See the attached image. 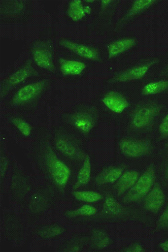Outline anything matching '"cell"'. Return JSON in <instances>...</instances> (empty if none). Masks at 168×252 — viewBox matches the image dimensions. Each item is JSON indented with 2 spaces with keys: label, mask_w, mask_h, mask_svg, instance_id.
<instances>
[{
  "label": "cell",
  "mask_w": 168,
  "mask_h": 252,
  "mask_svg": "<svg viewBox=\"0 0 168 252\" xmlns=\"http://www.w3.org/2000/svg\"><path fill=\"white\" fill-rule=\"evenodd\" d=\"M73 195L78 200L94 203L99 201L102 199L100 193L91 191H75Z\"/></svg>",
  "instance_id": "obj_23"
},
{
  "label": "cell",
  "mask_w": 168,
  "mask_h": 252,
  "mask_svg": "<svg viewBox=\"0 0 168 252\" xmlns=\"http://www.w3.org/2000/svg\"><path fill=\"white\" fill-rule=\"evenodd\" d=\"M94 1H94V0H86V1H84V2L88 3H93Z\"/></svg>",
  "instance_id": "obj_37"
},
{
  "label": "cell",
  "mask_w": 168,
  "mask_h": 252,
  "mask_svg": "<svg viewBox=\"0 0 168 252\" xmlns=\"http://www.w3.org/2000/svg\"><path fill=\"white\" fill-rule=\"evenodd\" d=\"M114 1L113 0H101V10H105L108 8Z\"/></svg>",
  "instance_id": "obj_33"
},
{
  "label": "cell",
  "mask_w": 168,
  "mask_h": 252,
  "mask_svg": "<svg viewBox=\"0 0 168 252\" xmlns=\"http://www.w3.org/2000/svg\"><path fill=\"white\" fill-rule=\"evenodd\" d=\"M140 176V173L135 170L127 171L123 173L114 186L117 195L121 196L128 192L133 187Z\"/></svg>",
  "instance_id": "obj_14"
},
{
  "label": "cell",
  "mask_w": 168,
  "mask_h": 252,
  "mask_svg": "<svg viewBox=\"0 0 168 252\" xmlns=\"http://www.w3.org/2000/svg\"><path fill=\"white\" fill-rule=\"evenodd\" d=\"M24 6L23 1H11L2 6V11L6 14H16L23 11Z\"/></svg>",
  "instance_id": "obj_25"
},
{
  "label": "cell",
  "mask_w": 168,
  "mask_h": 252,
  "mask_svg": "<svg viewBox=\"0 0 168 252\" xmlns=\"http://www.w3.org/2000/svg\"><path fill=\"white\" fill-rule=\"evenodd\" d=\"M32 55L35 63L41 68L51 72L55 71L51 45L47 41H39L32 48Z\"/></svg>",
  "instance_id": "obj_9"
},
{
  "label": "cell",
  "mask_w": 168,
  "mask_h": 252,
  "mask_svg": "<svg viewBox=\"0 0 168 252\" xmlns=\"http://www.w3.org/2000/svg\"><path fill=\"white\" fill-rule=\"evenodd\" d=\"M103 212L108 216L120 217L128 214V210L115 198L109 195L106 197L104 202Z\"/></svg>",
  "instance_id": "obj_20"
},
{
  "label": "cell",
  "mask_w": 168,
  "mask_h": 252,
  "mask_svg": "<svg viewBox=\"0 0 168 252\" xmlns=\"http://www.w3.org/2000/svg\"><path fill=\"white\" fill-rule=\"evenodd\" d=\"M122 166L109 167L102 171L96 179V183L98 185L113 184L120 178L125 171Z\"/></svg>",
  "instance_id": "obj_18"
},
{
  "label": "cell",
  "mask_w": 168,
  "mask_h": 252,
  "mask_svg": "<svg viewBox=\"0 0 168 252\" xmlns=\"http://www.w3.org/2000/svg\"><path fill=\"white\" fill-rule=\"evenodd\" d=\"M55 146L61 154L73 160H83L87 156L74 140L65 135L57 136L55 140Z\"/></svg>",
  "instance_id": "obj_10"
},
{
  "label": "cell",
  "mask_w": 168,
  "mask_h": 252,
  "mask_svg": "<svg viewBox=\"0 0 168 252\" xmlns=\"http://www.w3.org/2000/svg\"><path fill=\"white\" fill-rule=\"evenodd\" d=\"M160 62L159 59H149L115 74L109 81V83H122L131 81L142 79L146 76L149 70Z\"/></svg>",
  "instance_id": "obj_6"
},
{
  "label": "cell",
  "mask_w": 168,
  "mask_h": 252,
  "mask_svg": "<svg viewBox=\"0 0 168 252\" xmlns=\"http://www.w3.org/2000/svg\"><path fill=\"white\" fill-rule=\"evenodd\" d=\"M38 72L32 64L31 60H28L22 67L10 74L1 84L0 96L3 98L15 86L24 83L29 78L38 75Z\"/></svg>",
  "instance_id": "obj_7"
},
{
  "label": "cell",
  "mask_w": 168,
  "mask_h": 252,
  "mask_svg": "<svg viewBox=\"0 0 168 252\" xmlns=\"http://www.w3.org/2000/svg\"><path fill=\"white\" fill-rule=\"evenodd\" d=\"M125 251L129 252H145V249L141 244L135 243L128 248H127Z\"/></svg>",
  "instance_id": "obj_31"
},
{
  "label": "cell",
  "mask_w": 168,
  "mask_h": 252,
  "mask_svg": "<svg viewBox=\"0 0 168 252\" xmlns=\"http://www.w3.org/2000/svg\"><path fill=\"white\" fill-rule=\"evenodd\" d=\"M168 91V78L157 81L150 82L146 85L141 90L142 96H150Z\"/></svg>",
  "instance_id": "obj_21"
},
{
  "label": "cell",
  "mask_w": 168,
  "mask_h": 252,
  "mask_svg": "<svg viewBox=\"0 0 168 252\" xmlns=\"http://www.w3.org/2000/svg\"><path fill=\"white\" fill-rule=\"evenodd\" d=\"M60 69L65 76H80L87 68V65L81 62L65 59L59 60Z\"/></svg>",
  "instance_id": "obj_15"
},
{
  "label": "cell",
  "mask_w": 168,
  "mask_h": 252,
  "mask_svg": "<svg viewBox=\"0 0 168 252\" xmlns=\"http://www.w3.org/2000/svg\"><path fill=\"white\" fill-rule=\"evenodd\" d=\"M165 177L167 180H168V161L166 165L165 169Z\"/></svg>",
  "instance_id": "obj_36"
},
{
  "label": "cell",
  "mask_w": 168,
  "mask_h": 252,
  "mask_svg": "<svg viewBox=\"0 0 168 252\" xmlns=\"http://www.w3.org/2000/svg\"><path fill=\"white\" fill-rule=\"evenodd\" d=\"M98 113L95 107H85L69 116L68 121L84 134H88L96 126Z\"/></svg>",
  "instance_id": "obj_5"
},
{
  "label": "cell",
  "mask_w": 168,
  "mask_h": 252,
  "mask_svg": "<svg viewBox=\"0 0 168 252\" xmlns=\"http://www.w3.org/2000/svg\"><path fill=\"white\" fill-rule=\"evenodd\" d=\"M123 155L127 158H137L152 154L153 144L149 139L124 138L119 142Z\"/></svg>",
  "instance_id": "obj_4"
},
{
  "label": "cell",
  "mask_w": 168,
  "mask_h": 252,
  "mask_svg": "<svg viewBox=\"0 0 168 252\" xmlns=\"http://www.w3.org/2000/svg\"><path fill=\"white\" fill-rule=\"evenodd\" d=\"M160 247L163 251L168 252V241L162 243Z\"/></svg>",
  "instance_id": "obj_34"
},
{
  "label": "cell",
  "mask_w": 168,
  "mask_h": 252,
  "mask_svg": "<svg viewBox=\"0 0 168 252\" xmlns=\"http://www.w3.org/2000/svg\"><path fill=\"white\" fill-rule=\"evenodd\" d=\"M8 161L5 157H1V177L5 175L7 168Z\"/></svg>",
  "instance_id": "obj_32"
},
{
  "label": "cell",
  "mask_w": 168,
  "mask_h": 252,
  "mask_svg": "<svg viewBox=\"0 0 168 252\" xmlns=\"http://www.w3.org/2000/svg\"><path fill=\"white\" fill-rule=\"evenodd\" d=\"M157 0H136L134 1L127 13L120 21V24H124L134 16L148 9L149 8L157 3Z\"/></svg>",
  "instance_id": "obj_19"
},
{
  "label": "cell",
  "mask_w": 168,
  "mask_h": 252,
  "mask_svg": "<svg viewBox=\"0 0 168 252\" xmlns=\"http://www.w3.org/2000/svg\"><path fill=\"white\" fill-rule=\"evenodd\" d=\"M11 122L24 136L29 137L31 135V126L24 120L20 118H13L11 119Z\"/></svg>",
  "instance_id": "obj_27"
},
{
  "label": "cell",
  "mask_w": 168,
  "mask_h": 252,
  "mask_svg": "<svg viewBox=\"0 0 168 252\" xmlns=\"http://www.w3.org/2000/svg\"><path fill=\"white\" fill-rule=\"evenodd\" d=\"M92 239L94 246L99 249H105L110 242L108 235L104 231L99 230L94 231Z\"/></svg>",
  "instance_id": "obj_24"
},
{
  "label": "cell",
  "mask_w": 168,
  "mask_h": 252,
  "mask_svg": "<svg viewBox=\"0 0 168 252\" xmlns=\"http://www.w3.org/2000/svg\"><path fill=\"white\" fill-rule=\"evenodd\" d=\"M60 44L76 55L91 61H99L101 59L99 51L88 45L78 43L68 39H63Z\"/></svg>",
  "instance_id": "obj_11"
},
{
  "label": "cell",
  "mask_w": 168,
  "mask_h": 252,
  "mask_svg": "<svg viewBox=\"0 0 168 252\" xmlns=\"http://www.w3.org/2000/svg\"><path fill=\"white\" fill-rule=\"evenodd\" d=\"M48 84V80L46 79L24 86L14 94L11 104L14 106H22L35 100L46 89Z\"/></svg>",
  "instance_id": "obj_8"
},
{
  "label": "cell",
  "mask_w": 168,
  "mask_h": 252,
  "mask_svg": "<svg viewBox=\"0 0 168 252\" xmlns=\"http://www.w3.org/2000/svg\"><path fill=\"white\" fill-rule=\"evenodd\" d=\"M91 159L88 156H86L84 159L83 166L78 173L76 183L75 184L74 188L77 189L89 183L91 179Z\"/></svg>",
  "instance_id": "obj_22"
},
{
  "label": "cell",
  "mask_w": 168,
  "mask_h": 252,
  "mask_svg": "<svg viewBox=\"0 0 168 252\" xmlns=\"http://www.w3.org/2000/svg\"><path fill=\"white\" fill-rule=\"evenodd\" d=\"M168 76V65L165 69H163V71L161 72V74H160V76H161V77Z\"/></svg>",
  "instance_id": "obj_35"
},
{
  "label": "cell",
  "mask_w": 168,
  "mask_h": 252,
  "mask_svg": "<svg viewBox=\"0 0 168 252\" xmlns=\"http://www.w3.org/2000/svg\"><path fill=\"white\" fill-rule=\"evenodd\" d=\"M92 8L84 5L81 0H72L68 6L67 15L73 21L77 22L92 13Z\"/></svg>",
  "instance_id": "obj_16"
},
{
  "label": "cell",
  "mask_w": 168,
  "mask_h": 252,
  "mask_svg": "<svg viewBox=\"0 0 168 252\" xmlns=\"http://www.w3.org/2000/svg\"><path fill=\"white\" fill-rule=\"evenodd\" d=\"M164 106L154 101L138 103L131 111V129L135 131L148 130L152 127L156 119L161 114Z\"/></svg>",
  "instance_id": "obj_1"
},
{
  "label": "cell",
  "mask_w": 168,
  "mask_h": 252,
  "mask_svg": "<svg viewBox=\"0 0 168 252\" xmlns=\"http://www.w3.org/2000/svg\"><path fill=\"white\" fill-rule=\"evenodd\" d=\"M157 228L159 229H168V204L157 222Z\"/></svg>",
  "instance_id": "obj_29"
},
{
  "label": "cell",
  "mask_w": 168,
  "mask_h": 252,
  "mask_svg": "<svg viewBox=\"0 0 168 252\" xmlns=\"http://www.w3.org/2000/svg\"><path fill=\"white\" fill-rule=\"evenodd\" d=\"M137 40L134 38H124L119 39L110 43L108 48L109 59L116 57L122 53L127 52L134 47Z\"/></svg>",
  "instance_id": "obj_17"
},
{
  "label": "cell",
  "mask_w": 168,
  "mask_h": 252,
  "mask_svg": "<svg viewBox=\"0 0 168 252\" xmlns=\"http://www.w3.org/2000/svg\"><path fill=\"white\" fill-rule=\"evenodd\" d=\"M97 212V209L93 207V206L84 205L79 209L68 212L67 216L69 217H76L77 216L91 217L95 215Z\"/></svg>",
  "instance_id": "obj_26"
},
{
  "label": "cell",
  "mask_w": 168,
  "mask_h": 252,
  "mask_svg": "<svg viewBox=\"0 0 168 252\" xmlns=\"http://www.w3.org/2000/svg\"><path fill=\"white\" fill-rule=\"evenodd\" d=\"M63 232V229L58 225H51L42 228L39 234L43 238H51L57 236Z\"/></svg>",
  "instance_id": "obj_28"
},
{
  "label": "cell",
  "mask_w": 168,
  "mask_h": 252,
  "mask_svg": "<svg viewBox=\"0 0 168 252\" xmlns=\"http://www.w3.org/2000/svg\"><path fill=\"white\" fill-rule=\"evenodd\" d=\"M156 180V170L154 165L151 164L140 175L137 182L130 189L123 199L125 203L140 202L147 195L154 187Z\"/></svg>",
  "instance_id": "obj_2"
},
{
  "label": "cell",
  "mask_w": 168,
  "mask_h": 252,
  "mask_svg": "<svg viewBox=\"0 0 168 252\" xmlns=\"http://www.w3.org/2000/svg\"><path fill=\"white\" fill-rule=\"evenodd\" d=\"M159 131L163 138H168V111L159 125Z\"/></svg>",
  "instance_id": "obj_30"
},
{
  "label": "cell",
  "mask_w": 168,
  "mask_h": 252,
  "mask_svg": "<svg viewBox=\"0 0 168 252\" xmlns=\"http://www.w3.org/2000/svg\"><path fill=\"white\" fill-rule=\"evenodd\" d=\"M45 155L47 168L52 180L57 187L64 188L71 176L70 169L57 158L50 147H47Z\"/></svg>",
  "instance_id": "obj_3"
},
{
  "label": "cell",
  "mask_w": 168,
  "mask_h": 252,
  "mask_svg": "<svg viewBox=\"0 0 168 252\" xmlns=\"http://www.w3.org/2000/svg\"><path fill=\"white\" fill-rule=\"evenodd\" d=\"M103 104L112 112L121 114L130 106V102L124 95L116 92L106 93L101 100Z\"/></svg>",
  "instance_id": "obj_13"
},
{
  "label": "cell",
  "mask_w": 168,
  "mask_h": 252,
  "mask_svg": "<svg viewBox=\"0 0 168 252\" xmlns=\"http://www.w3.org/2000/svg\"><path fill=\"white\" fill-rule=\"evenodd\" d=\"M165 194L161 186L157 183L144 198L143 207L151 213H158L165 204Z\"/></svg>",
  "instance_id": "obj_12"
}]
</instances>
